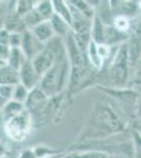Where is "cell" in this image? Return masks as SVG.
I'll return each mask as SVG.
<instances>
[{"label":"cell","instance_id":"cell-1","mask_svg":"<svg viewBox=\"0 0 141 158\" xmlns=\"http://www.w3.org/2000/svg\"><path fill=\"white\" fill-rule=\"evenodd\" d=\"M68 75L66 58L57 60L52 68L40 78L39 88L48 97H52L63 89Z\"/></svg>","mask_w":141,"mask_h":158},{"label":"cell","instance_id":"cell-2","mask_svg":"<svg viewBox=\"0 0 141 158\" xmlns=\"http://www.w3.org/2000/svg\"><path fill=\"white\" fill-rule=\"evenodd\" d=\"M56 60L57 59H56V56L54 55V53L48 48L44 47V49L39 54L36 55L31 61H32L33 68L35 69L36 73L41 78L53 67Z\"/></svg>","mask_w":141,"mask_h":158},{"label":"cell","instance_id":"cell-3","mask_svg":"<svg viewBox=\"0 0 141 158\" xmlns=\"http://www.w3.org/2000/svg\"><path fill=\"white\" fill-rule=\"evenodd\" d=\"M27 128H29V120L22 112L21 114L10 119L6 127V130L9 136L16 140H20L24 137L25 133L27 132Z\"/></svg>","mask_w":141,"mask_h":158},{"label":"cell","instance_id":"cell-4","mask_svg":"<svg viewBox=\"0 0 141 158\" xmlns=\"http://www.w3.org/2000/svg\"><path fill=\"white\" fill-rule=\"evenodd\" d=\"M19 74V81L22 85L25 86L29 91L37 88V85L40 80V77L36 73L35 69L33 68L32 61L27 59L18 71Z\"/></svg>","mask_w":141,"mask_h":158},{"label":"cell","instance_id":"cell-5","mask_svg":"<svg viewBox=\"0 0 141 158\" xmlns=\"http://www.w3.org/2000/svg\"><path fill=\"white\" fill-rule=\"evenodd\" d=\"M41 44L42 43L32 34L31 31H25L22 34V42L20 49L27 59L32 60L36 55L39 54L44 49V47H41Z\"/></svg>","mask_w":141,"mask_h":158},{"label":"cell","instance_id":"cell-6","mask_svg":"<svg viewBox=\"0 0 141 158\" xmlns=\"http://www.w3.org/2000/svg\"><path fill=\"white\" fill-rule=\"evenodd\" d=\"M65 50H66L68 58L71 61L72 64L76 69L82 67L83 64L82 52H81V49L79 48L74 35L72 34L68 35V38H66V41H65Z\"/></svg>","mask_w":141,"mask_h":158},{"label":"cell","instance_id":"cell-7","mask_svg":"<svg viewBox=\"0 0 141 158\" xmlns=\"http://www.w3.org/2000/svg\"><path fill=\"white\" fill-rule=\"evenodd\" d=\"M31 32H32V34L41 43H47L56 36L50 20L42 21L41 23H39L38 25H36L35 27H33L31 30Z\"/></svg>","mask_w":141,"mask_h":158},{"label":"cell","instance_id":"cell-8","mask_svg":"<svg viewBox=\"0 0 141 158\" xmlns=\"http://www.w3.org/2000/svg\"><path fill=\"white\" fill-rule=\"evenodd\" d=\"M48 96L43 93V91L39 86L30 91L29 96L25 100V106L31 110H37L45 102Z\"/></svg>","mask_w":141,"mask_h":158},{"label":"cell","instance_id":"cell-9","mask_svg":"<svg viewBox=\"0 0 141 158\" xmlns=\"http://www.w3.org/2000/svg\"><path fill=\"white\" fill-rule=\"evenodd\" d=\"M91 38L92 41L96 44H102L106 42V27L101 22L99 17H94L92 21V29H91Z\"/></svg>","mask_w":141,"mask_h":158},{"label":"cell","instance_id":"cell-10","mask_svg":"<svg viewBox=\"0 0 141 158\" xmlns=\"http://www.w3.org/2000/svg\"><path fill=\"white\" fill-rule=\"evenodd\" d=\"M54 14L60 17L62 20L68 23L71 27L72 23V10L71 7L68 6L66 2L64 1H52Z\"/></svg>","mask_w":141,"mask_h":158},{"label":"cell","instance_id":"cell-11","mask_svg":"<svg viewBox=\"0 0 141 158\" xmlns=\"http://www.w3.org/2000/svg\"><path fill=\"white\" fill-rule=\"evenodd\" d=\"M20 83L18 71L7 67L0 69V85H16Z\"/></svg>","mask_w":141,"mask_h":158},{"label":"cell","instance_id":"cell-12","mask_svg":"<svg viewBox=\"0 0 141 158\" xmlns=\"http://www.w3.org/2000/svg\"><path fill=\"white\" fill-rule=\"evenodd\" d=\"M27 60L25 56L22 53L21 49H11V53H10V57L7 59L9 62V67L14 69L16 71H19V69L21 68V65L23 64V62Z\"/></svg>","mask_w":141,"mask_h":158},{"label":"cell","instance_id":"cell-13","mask_svg":"<svg viewBox=\"0 0 141 158\" xmlns=\"http://www.w3.org/2000/svg\"><path fill=\"white\" fill-rule=\"evenodd\" d=\"M50 21L54 29V32H55L56 35H58V37L65 36L66 33H68V27H70V25L66 23L64 20H62L60 17L54 14L52 18L50 19Z\"/></svg>","mask_w":141,"mask_h":158},{"label":"cell","instance_id":"cell-14","mask_svg":"<svg viewBox=\"0 0 141 158\" xmlns=\"http://www.w3.org/2000/svg\"><path fill=\"white\" fill-rule=\"evenodd\" d=\"M36 11L39 13L43 20H50L54 15V9L52 1H40L36 6Z\"/></svg>","mask_w":141,"mask_h":158},{"label":"cell","instance_id":"cell-15","mask_svg":"<svg viewBox=\"0 0 141 158\" xmlns=\"http://www.w3.org/2000/svg\"><path fill=\"white\" fill-rule=\"evenodd\" d=\"M22 20H23L24 25L31 27V30H32L33 27H35L36 25L41 23L42 21H45V20L42 19V17L39 15V13L36 11V9L32 10V11L29 12L27 14H25L24 16H22Z\"/></svg>","mask_w":141,"mask_h":158},{"label":"cell","instance_id":"cell-16","mask_svg":"<svg viewBox=\"0 0 141 158\" xmlns=\"http://www.w3.org/2000/svg\"><path fill=\"white\" fill-rule=\"evenodd\" d=\"M4 113L6 115L10 117V119L13 118V117L19 115L23 112V103L18 102V101L15 100H10L7 101L6 104L4 106Z\"/></svg>","mask_w":141,"mask_h":158},{"label":"cell","instance_id":"cell-17","mask_svg":"<svg viewBox=\"0 0 141 158\" xmlns=\"http://www.w3.org/2000/svg\"><path fill=\"white\" fill-rule=\"evenodd\" d=\"M88 54L92 64L97 69L101 68L103 59L100 58V56L98 55V51H97V44L94 41H92V40L88 45Z\"/></svg>","mask_w":141,"mask_h":158},{"label":"cell","instance_id":"cell-18","mask_svg":"<svg viewBox=\"0 0 141 158\" xmlns=\"http://www.w3.org/2000/svg\"><path fill=\"white\" fill-rule=\"evenodd\" d=\"M22 25H24L23 20H22V17L19 16V15L15 14L12 15V16L9 17L6 21V31L7 32H12V33H18V31L21 29Z\"/></svg>","mask_w":141,"mask_h":158},{"label":"cell","instance_id":"cell-19","mask_svg":"<svg viewBox=\"0 0 141 158\" xmlns=\"http://www.w3.org/2000/svg\"><path fill=\"white\" fill-rule=\"evenodd\" d=\"M30 91L27 90L25 86H23L21 83H18V85H15V90H14V94H13V100L18 101V102L23 103V101L25 102L27 96H29Z\"/></svg>","mask_w":141,"mask_h":158},{"label":"cell","instance_id":"cell-20","mask_svg":"<svg viewBox=\"0 0 141 158\" xmlns=\"http://www.w3.org/2000/svg\"><path fill=\"white\" fill-rule=\"evenodd\" d=\"M36 6H34L33 1H18L16 6V13L19 16H24L32 10H34Z\"/></svg>","mask_w":141,"mask_h":158},{"label":"cell","instance_id":"cell-21","mask_svg":"<svg viewBox=\"0 0 141 158\" xmlns=\"http://www.w3.org/2000/svg\"><path fill=\"white\" fill-rule=\"evenodd\" d=\"M22 42V34L20 33H11L9 37V45L11 49H20Z\"/></svg>","mask_w":141,"mask_h":158},{"label":"cell","instance_id":"cell-22","mask_svg":"<svg viewBox=\"0 0 141 158\" xmlns=\"http://www.w3.org/2000/svg\"><path fill=\"white\" fill-rule=\"evenodd\" d=\"M14 90H15V85H0V97H2L6 101H10V99L13 98Z\"/></svg>","mask_w":141,"mask_h":158},{"label":"cell","instance_id":"cell-23","mask_svg":"<svg viewBox=\"0 0 141 158\" xmlns=\"http://www.w3.org/2000/svg\"><path fill=\"white\" fill-rule=\"evenodd\" d=\"M129 27V21L124 16H119L115 19V29H117L120 32H123Z\"/></svg>","mask_w":141,"mask_h":158},{"label":"cell","instance_id":"cell-24","mask_svg":"<svg viewBox=\"0 0 141 158\" xmlns=\"http://www.w3.org/2000/svg\"><path fill=\"white\" fill-rule=\"evenodd\" d=\"M97 51H98V55L100 56L101 59H104L106 57H107L110 54V50H109V47L104 43L102 44H97Z\"/></svg>","mask_w":141,"mask_h":158},{"label":"cell","instance_id":"cell-25","mask_svg":"<svg viewBox=\"0 0 141 158\" xmlns=\"http://www.w3.org/2000/svg\"><path fill=\"white\" fill-rule=\"evenodd\" d=\"M11 53V48L7 44H0V59L7 60Z\"/></svg>","mask_w":141,"mask_h":158},{"label":"cell","instance_id":"cell-26","mask_svg":"<svg viewBox=\"0 0 141 158\" xmlns=\"http://www.w3.org/2000/svg\"><path fill=\"white\" fill-rule=\"evenodd\" d=\"M135 147H136V157L141 158V135L135 134Z\"/></svg>","mask_w":141,"mask_h":158},{"label":"cell","instance_id":"cell-27","mask_svg":"<svg viewBox=\"0 0 141 158\" xmlns=\"http://www.w3.org/2000/svg\"><path fill=\"white\" fill-rule=\"evenodd\" d=\"M10 34L6 30L0 31V44H7L9 43Z\"/></svg>","mask_w":141,"mask_h":158},{"label":"cell","instance_id":"cell-28","mask_svg":"<svg viewBox=\"0 0 141 158\" xmlns=\"http://www.w3.org/2000/svg\"><path fill=\"white\" fill-rule=\"evenodd\" d=\"M6 102H7L6 100H4V99L2 98V97H0V110H2V109L4 108V106L6 104Z\"/></svg>","mask_w":141,"mask_h":158},{"label":"cell","instance_id":"cell-29","mask_svg":"<svg viewBox=\"0 0 141 158\" xmlns=\"http://www.w3.org/2000/svg\"><path fill=\"white\" fill-rule=\"evenodd\" d=\"M139 6H140V9H141V2H140V3H139Z\"/></svg>","mask_w":141,"mask_h":158},{"label":"cell","instance_id":"cell-30","mask_svg":"<svg viewBox=\"0 0 141 158\" xmlns=\"http://www.w3.org/2000/svg\"><path fill=\"white\" fill-rule=\"evenodd\" d=\"M140 135H141V130H140Z\"/></svg>","mask_w":141,"mask_h":158}]
</instances>
